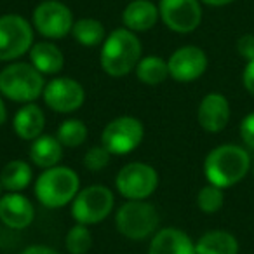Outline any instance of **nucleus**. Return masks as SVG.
Segmentation results:
<instances>
[{"label":"nucleus","instance_id":"obj_14","mask_svg":"<svg viewBox=\"0 0 254 254\" xmlns=\"http://www.w3.org/2000/svg\"><path fill=\"white\" fill-rule=\"evenodd\" d=\"M35 218V207L19 191H9L0 197V221L12 230L28 228Z\"/></svg>","mask_w":254,"mask_h":254},{"label":"nucleus","instance_id":"obj_13","mask_svg":"<svg viewBox=\"0 0 254 254\" xmlns=\"http://www.w3.org/2000/svg\"><path fill=\"white\" fill-rule=\"evenodd\" d=\"M169 77L178 82L197 80L207 70V56L200 47L185 46L171 54L169 61Z\"/></svg>","mask_w":254,"mask_h":254},{"label":"nucleus","instance_id":"obj_3","mask_svg":"<svg viewBox=\"0 0 254 254\" xmlns=\"http://www.w3.org/2000/svg\"><path fill=\"white\" fill-rule=\"evenodd\" d=\"M78 174L71 167L54 166L44 169L35 181V197L44 207L60 209L73 202L80 190Z\"/></svg>","mask_w":254,"mask_h":254},{"label":"nucleus","instance_id":"obj_20","mask_svg":"<svg viewBox=\"0 0 254 254\" xmlns=\"http://www.w3.org/2000/svg\"><path fill=\"white\" fill-rule=\"evenodd\" d=\"M30 159L37 167L42 169H49V167L58 166L61 159H63V145L60 139L49 134H42L37 139L32 141L30 146Z\"/></svg>","mask_w":254,"mask_h":254},{"label":"nucleus","instance_id":"obj_6","mask_svg":"<svg viewBox=\"0 0 254 254\" xmlns=\"http://www.w3.org/2000/svg\"><path fill=\"white\" fill-rule=\"evenodd\" d=\"M113 193L108 187L91 185L77 193L71 202V216L80 225H96L108 218L113 209Z\"/></svg>","mask_w":254,"mask_h":254},{"label":"nucleus","instance_id":"obj_19","mask_svg":"<svg viewBox=\"0 0 254 254\" xmlns=\"http://www.w3.org/2000/svg\"><path fill=\"white\" fill-rule=\"evenodd\" d=\"M30 61L42 75H56L64 66V56L61 49L49 40L33 44L30 49Z\"/></svg>","mask_w":254,"mask_h":254},{"label":"nucleus","instance_id":"obj_10","mask_svg":"<svg viewBox=\"0 0 254 254\" xmlns=\"http://www.w3.org/2000/svg\"><path fill=\"white\" fill-rule=\"evenodd\" d=\"M73 14L58 0H46L33 11V26L46 39H63L73 28Z\"/></svg>","mask_w":254,"mask_h":254},{"label":"nucleus","instance_id":"obj_2","mask_svg":"<svg viewBox=\"0 0 254 254\" xmlns=\"http://www.w3.org/2000/svg\"><path fill=\"white\" fill-rule=\"evenodd\" d=\"M251 169V157L242 146L221 145L205 157L204 174L214 187L230 188L244 180Z\"/></svg>","mask_w":254,"mask_h":254},{"label":"nucleus","instance_id":"obj_9","mask_svg":"<svg viewBox=\"0 0 254 254\" xmlns=\"http://www.w3.org/2000/svg\"><path fill=\"white\" fill-rule=\"evenodd\" d=\"M115 185L127 200H146L159 187V174L148 164L131 162L119 171Z\"/></svg>","mask_w":254,"mask_h":254},{"label":"nucleus","instance_id":"obj_26","mask_svg":"<svg viewBox=\"0 0 254 254\" xmlns=\"http://www.w3.org/2000/svg\"><path fill=\"white\" fill-rule=\"evenodd\" d=\"M68 253L70 254H87L89 249L92 247V233L87 228V225H73L70 232L66 233V240H64Z\"/></svg>","mask_w":254,"mask_h":254},{"label":"nucleus","instance_id":"obj_7","mask_svg":"<svg viewBox=\"0 0 254 254\" xmlns=\"http://www.w3.org/2000/svg\"><path fill=\"white\" fill-rule=\"evenodd\" d=\"M145 138V127L136 117H117L106 124L101 132V145L112 155H126L141 145Z\"/></svg>","mask_w":254,"mask_h":254},{"label":"nucleus","instance_id":"obj_28","mask_svg":"<svg viewBox=\"0 0 254 254\" xmlns=\"http://www.w3.org/2000/svg\"><path fill=\"white\" fill-rule=\"evenodd\" d=\"M110 157L112 153L105 148V146H92L91 150H87L84 157V166L87 167L92 173H98V171H103L106 166L110 164Z\"/></svg>","mask_w":254,"mask_h":254},{"label":"nucleus","instance_id":"obj_31","mask_svg":"<svg viewBox=\"0 0 254 254\" xmlns=\"http://www.w3.org/2000/svg\"><path fill=\"white\" fill-rule=\"evenodd\" d=\"M242 80H244V87L247 89V92H251V94L254 96V60L247 61L246 70H244V75H242Z\"/></svg>","mask_w":254,"mask_h":254},{"label":"nucleus","instance_id":"obj_4","mask_svg":"<svg viewBox=\"0 0 254 254\" xmlns=\"http://www.w3.org/2000/svg\"><path fill=\"white\" fill-rule=\"evenodd\" d=\"M44 75L32 63H11L0 71V94L16 103H33L44 92Z\"/></svg>","mask_w":254,"mask_h":254},{"label":"nucleus","instance_id":"obj_36","mask_svg":"<svg viewBox=\"0 0 254 254\" xmlns=\"http://www.w3.org/2000/svg\"><path fill=\"white\" fill-rule=\"evenodd\" d=\"M253 171H254V169H253Z\"/></svg>","mask_w":254,"mask_h":254},{"label":"nucleus","instance_id":"obj_17","mask_svg":"<svg viewBox=\"0 0 254 254\" xmlns=\"http://www.w3.org/2000/svg\"><path fill=\"white\" fill-rule=\"evenodd\" d=\"M159 18V7L150 0H132L122 12L124 26L134 33L152 30Z\"/></svg>","mask_w":254,"mask_h":254},{"label":"nucleus","instance_id":"obj_23","mask_svg":"<svg viewBox=\"0 0 254 254\" xmlns=\"http://www.w3.org/2000/svg\"><path fill=\"white\" fill-rule=\"evenodd\" d=\"M134 71H136V77L146 85H159L169 77L167 61H164L160 56L141 58Z\"/></svg>","mask_w":254,"mask_h":254},{"label":"nucleus","instance_id":"obj_24","mask_svg":"<svg viewBox=\"0 0 254 254\" xmlns=\"http://www.w3.org/2000/svg\"><path fill=\"white\" fill-rule=\"evenodd\" d=\"M71 35L80 46L84 47H96L105 42V26L92 18H82L73 23Z\"/></svg>","mask_w":254,"mask_h":254},{"label":"nucleus","instance_id":"obj_27","mask_svg":"<svg viewBox=\"0 0 254 254\" xmlns=\"http://www.w3.org/2000/svg\"><path fill=\"white\" fill-rule=\"evenodd\" d=\"M223 202H225V197H223V188L214 187V185H205L197 195V205L202 212L205 214H214L219 209L223 207Z\"/></svg>","mask_w":254,"mask_h":254},{"label":"nucleus","instance_id":"obj_16","mask_svg":"<svg viewBox=\"0 0 254 254\" xmlns=\"http://www.w3.org/2000/svg\"><path fill=\"white\" fill-rule=\"evenodd\" d=\"M148 254H195V244L178 228H162L153 235Z\"/></svg>","mask_w":254,"mask_h":254},{"label":"nucleus","instance_id":"obj_30","mask_svg":"<svg viewBox=\"0 0 254 254\" xmlns=\"http://www.w3.org/2000/svg\"><path fill=\"white\" fill-rule=\"evenodd\" d=\"M237 53L247 61L254 60V35L251 33H246L242 35L239 40H237Z\"/></svg>","mask_w":254,"mask_h":254},{"label":"nucleus","instance_id":"obj_21","mask_svg":"<svg viewBox=\"0 0 254 254\" xmlns=\"http://www.w3.org/2000/svg\"><path fill=\"white\" fill-rule=\"evenodd\" d=\"M195 254H239V242L232 233L212 230L197 240Z\"/></svg>","mask_w":254,"mask_h":254},{"label":"nucleus","instance_id":"obj_29","mask_svg":"<svg viewBox=\"0 0 254 254\" xmlns=\"http://www.w3.org/2000/svg\"><path fill=\"white\" fill-rule=\"evenodd\" d=\"M240 138H242L244 145L254 150V112L244 117V120L240 122Z\"/></svg>","mask_w":254,"mask_h":254},{"label":"nucleus","instance_id":"obj_12","mask_svg":"<svg viewBox=\"0 0 254 254\" xmlns=\"http://www.w3.org/2000/svg\"><path fill=\"white\" fill-rule=\"evenodd\" d=\"M44 101L51 110L58 113H71L78 110L85 101V91L75 78L58 77L44 87Z\"/></svg>","mask_w":254,"mask_h":254},{"label":"nucleus","instance_id":"obj_11","mask_svg":"<svg viewBox=\"0 0 254 254\" xmlns=\"http://www.w3.org/2000/svg\"><path fill=\"white\" fill-rule=\"evenodd\" d=\"M159 16L171 32L191 33L202 21V7L198 0H160Z\"/></svg>","mask_w":254,"mask_h":254},{"label":"nucleus","instance_id":"obj_18","mask_svg":"<svg viewBox=\"0 0 254 254\" xmlns=\"http://www.w3.org/2000/svg\"><path fill=\"white\" fill-rule=\"evenodd\" d=\"M12 127L14 132L25 141H33L39 136H42L44 127H46V115L42 108L35 103H26L23 108L16 112L12 119Z\"/></svg>","mask_w":254,"mask_h":254},{"label":"nucleus","instance_id":"obj_25","mask_svg":"<svg viewBox=\"0 0 254 254\" xmlns=\"http://www.w3.org/2000/svg\"><path fill=\"white\" fill-rule=\"evenodd\" d=\"M56 138L60 143L68 148H77L87 139V127L82 120L78 119H68L58 127Z\"/></svg>","mask_w":254,"mask_h":254},{"label":"nucleus","instance_id":"obj_34","mask_svg":"<svg viewBox=\"0 0 254 254\" xmlns=\"http://www.w3.org/2000/svg\"><path fill=\"white\" fill-rule=\"evenodd\" d=\"M7 120V110H5V105L2 101V94H0V126Z\"/></svg>","mask_w":254,"mask_h":254},{"label":"nucleus","instance_id":"obj_35","mask_svg":"<svg viewBox=\"0 0 254 254\" xmlns=\"http://www.w3.org/2000/svg\"><path fill=\"white\" fill-rule=\"evenodd\" d=\"M0 190H2V183H0Z\"/></svg>","mask_w":254,"mask_h":254},{"label":"nucleus","instance_id":"obj_32","mask_svg":"<svg viewBox=\"0 0 254 254\" xmlns=\"http://www.w3.org/2000/svg\"><path fill=\"white\" fill-rule=\"evenodd\" d=\"M21 254H60V253H56V251L47 246H30Z\"/></svg>","mask_w":254,"mask_h":254},{"label":"nucleus","instance_id":"obj_5","mask_svg":"<svg viewBox=\"0 0 254 254\" xmlns=\"http://www.w3.org/2000/svg\"><path fill=\"white\" fill-rule=\"evenodd\" d=\"M159 212L146 200H127L115 214L117 230L129 240H145L159 228Z\"/></svg>","mask_w":254,"mask_h":254},{"label":"nucleus","instance_id":"obj_33","mask_svg":"<svg viewBox=\"0 0 254 254\" xmlns=\"http://www.w3.org/2000/svg\"><path fill=\"white\" fill-rule=\"evenodd\" d=\"M202 2L207 5H212V7H223V5L232 4V2H235V0H202Z\"/></svg>","mask_w":254,"mask_h":254},{"label":"nucleus","instance_id":"obj_15","mask_svg":"<svg viewBox=\"0 0 254 254\" xmlns=\"http://www.w3.org/2000/svg\"><path fill=\"white\" fill-rule=\"evenodd\" d=\"M198 124L207 132H221L230 120L228 99L219 92H211L204 96L197 112Z\"/></svg>","mask_w":254,"mask_h":254},{"label":"nucleus","instance_id":"obj_1","mask_svg":"<svg viewBox=\"0 0 254 254\" xmlns=\"http://www.w3.org/2000/svg\"><path fill=\"white\" fill-rule=\"evenodd\" d=\"M141 60V42L134 32L117 28L101 47V68L110 77H126L136 70Z\"/></svg>","mask_w":254,"mask_h":254},{"label":"nucleus","instance_id":"obj_8","mask_svg":"<svg viewBox=\"0 0 254 254\" xmlns=\"http://www.w3.org/2000/svg\"><path fill=\"white\" fill-rule=\"evenodd\" d=\"M33 46V28L23 16H0V61H14Z\"/></svg>","mask_w":254,"mask_h":254},{"label":"nucleus","instance_id":"obj_22","mask_svg":"<svg viewBox=\"0 0 254 254\" xmlns=\"http://www.w3.org/2000/svg\"><path fill=\"white\" fill-rule=\"evenodd\" d=\"M32 167L25 160H11L0 171V183L7 191H21L32 183Z\"/></svg>","mask_w":254,"mask_h":254}]
</instances>
